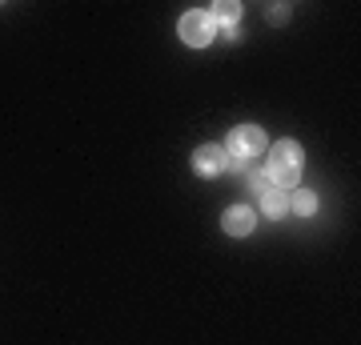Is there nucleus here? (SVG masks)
I'll use <instances>...</instances> for the list:
<instances>
[{"label":"nucleus","mask_w":361,"mask_h":345,"mask_svg":"<svg viewBox=\"0 0 361 345\" xmlns=\"http://www.w3.org/2000/svg\"><path fill=\"white\" fill-rule=\"evenodd\" d=\"M193 169L201 177H221V173L229 169V153H225L221 145H201L193 153Z\"/></svg>","instance_id":"20e7f679"},{"label":"nucleus","mask_w":361,"mask_h":345,"mask_svg":"<svg viewBox=\"0 0 361 345\" xmlns=\"http://www.w3.org/2000/svg\"><path fill=\"white\" fill-rule=\"evenodd\" d=\"M221 225H225V233H229V237H249V233H253V225H257V213H253L249 205H233V209H225Z\"/></svg>","instance_id":"39448f33"},{"label":"nucleus","mask_w":361,"mask_h":345,"mask_svg":"<svg viewBox=\"0 0 361 345\" xmlns=\"http://www.w3.org/2000/svg\"><path fill=\"white\" fill-rule=\"evenodd\" d=\"M301 165H305V153H301V145L297 141H277L265 149V173H269L273 189H293L297 181H301Z\"/></svg>","instance_id":"f257e3e1"},{"label":"nucleus","mask_w":361,"mask_h":345,"mask_svg":"<svg viewBox=\"0 0 361 345\" xmlns=\"http://www.w3.org/2000/svg\"><path fill=\"white\" fill-rule=\"evenodd\" d=\"M245 185L253 193H269L273 189V181H269V173H265V169H249L245 173Z\"/></svg>","instance_id":"1a4fd4ad"},{"label":"nucleus","mask_w":361,"mask_h":345,"mask_svg":"<svg viewBox=\"0 0 361 345\" xmlns=\"http://www.w3.org/2000/svg\"><path fill=\"white\" fill-rule=\"evenodd\" d=\"M177 32H180V40H185L189 49H205L209 40L217 37V25L209 20V13H205V8H189V13L180 16Z\"/></svg>","instance_id":"7ed1b4c3"},{"label":"nucleus","mask_w":361,"mask_h":345,"mask_svg":"<svg viewBox=\"0 0 361 345\" xmlns=\"http://www.w3.org/2000/svg\"><path fill=\"white\" fill-rule=\"evenodd\" d=\"M261 213L273 221H281L285 213H289V197H285V189H269V193H261Z\"/></svg>","instance_id":"6e6552de"},{"label":"nucleus","mask_w":361,"mask_h":345,"mask_svg":"<svg viewBox=\"0 0 361 345\" xmlns=\"http://www.w3.org/2000/svg\"><path fill=\"white\" fill-rule=\"evenodd\" d=\"M285 197H289V213L293 217H313L317 213V197L310 189H289Z\"/></svg>","instance_id":"0eeeda50"},{"label":"nucleus","mask_w":361,"mask_h":345,"mask_svg":"<svg viewBox=\"0 0 361 345\" xmlns=\"http://www.w3.org/2000/svg\"><path fill=\"white\" fill-rule=\"evenodd\" d=\"M205 13H209V20H213V25H225L233 32V25L241 20V4H237V0H217L213 8H205Z\"/></svg>","instance_id":"423d86ee"},{"label":"nucleus","mask_w":361,"mask_h":345,"mask_svg":"<svg viewBox=\"0 0 361 345\" xmlns=\"http://www.w3.org/2000/svg\"><path fill=\"white\" fill-rule=\"evenodd\" d=\"M221 149H225L229 161H237V165H253V161L269 149V141H265V133H261L257 125H237Z\"/></svg>","instance_id":"f03ea898"},{"label":"nucleus","mask_w":361,"mask_h":345,"mask_svg":"<svg viewBox=\"0 0 361 345\" xmlns=\"http://www.w3.org/2000/svg\"><path fill=\"white\" fill-rule=\"evenodd\" d=\"M269 20H273V25L289 20V4H269Z\"/></svg>","instance_id":"9d476101"}]
</instances>
